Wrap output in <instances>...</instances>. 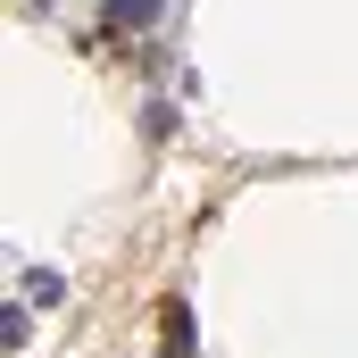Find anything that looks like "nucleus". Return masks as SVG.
I'll return each instance as SVG.
<instances>
[{
  "instance_id": "obj_1",
  "label": "nucleus",
  "mask_w": 358,
  "mask_h": 358,
  "mask_svg": "<svg viewBox=\"0 0 358 358\" xmlns=\"http://www.w3.org/2000/svg\"><path fill=\"white\" fill-rule=\"evenodd\" d=\"M159 0H108V25H150Z\"/></svg>"
}]
</instances>
